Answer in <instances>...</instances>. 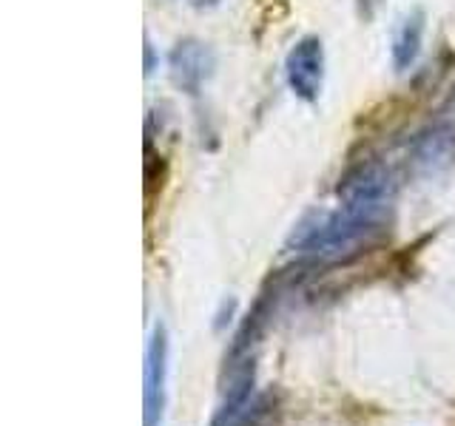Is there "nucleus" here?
<instances>
[{
	"label": "nucleus",
	"mask_w": 455,
	"mask_h": 426,
	"mask_svg": "<svg viewBox=\"0 0 455 426\" xmlns=\"http://www.w3.org/2000/svg\"><path fill=\"white\" fill-rule=\"evenodd\" d=\"M284 80L299 99L316 103L324 89V46L319 37L307 35L293 43L284 57Z\"/></svg>",
	"instance_id": "1"
},
{
	"label": "nucleus",
	"mask_w": 455,
	"mask_h": 426,
	"mask_svg": "<svg viewBox=\"0 0 455 426\" xmlns=\"http://www.w3.org/2000/svg\"><path fill=\"white\" fill-rule=\"evenodd\" d=\"M213 75V54L205 43L194 37L180 40L174 51H171V80L185 94H199L205 80Z\"/></svg>",
	"instance_id": "2"
},
{
	"label": "nucleus",
	"mask_w": 455,
	"mask_h": 426,
	"mask_svg": "<svg viewBox=\"0 0 455 426\" xmlns=\"http://www.w3.org/2000/svg\"><path fill=\"white\" fill-rule=\"evenodd\" d=\"M421 43H424V12H410L393 35V49H390L393 68L407 71L416 63L421 54Z\"/></svg>",
	"instance_id": "3"
},
{
	"label": "nucleus",
	"mask_w": 455,
	"mask_h": 426,
	"mask_svg": "<svg viewBox=\"0 0 455 426\" xmlns=\"http://www.w3.org/2000/svg\"><path fill=\"white\" fill-rule=\"evenodd\" d=\"M154 66H156V57H154V46L146 40V75H151L154 71Z\"/></svg>",
	"instance_id": "4"
}]
</instances>
